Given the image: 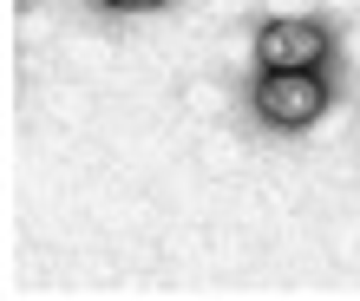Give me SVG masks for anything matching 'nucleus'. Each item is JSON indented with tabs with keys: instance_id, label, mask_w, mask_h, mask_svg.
<instances>
[{
	"instance_id": "nucleus-1",
	"label": "nucleus",
	"mask_w": 360,
	"mask_h": 301,
	"mask_svg": "<svg viewBox=\"0 0 360 301\" xmlns=\"http://www.w3.org/2000/svg\"><path fill=\"white\" fill-rule=\"evenodd\" d=\"M321 105H328V85L314 79V72H269L256 85V112L269 124H314Z\"/></svg>"
},
{
	"instance_id": "nucleus-2",
	"label": "nucleus",
	"mask_w": 360,
	"mask_h": 301,
	"mask_svg": "<svg viewBox=\"0 0 360 301\" xmlns=\"http://www.w3.org/2000/svg\"><path fill=\"white\" fill-rule=\"evenodd\" d=\"M256 53H262V72H314L328 53V33L314 20H269Z\"/></svg>"
},
{
	"instance_id": "nucleus-3",
	"label": "nucleus",
	"mask_w": 360,
	"mask_h": 301,
	"mask_svg": "<svg viewBox=\"0 0 360 301\" xmlns=\"http://www.w3.org/2000/svg\"><path fill=\"white\" fill-rule=\"evenodd\" d=\"M105 7H158V0H105Z\"/></svg>"
}]
</instances>
